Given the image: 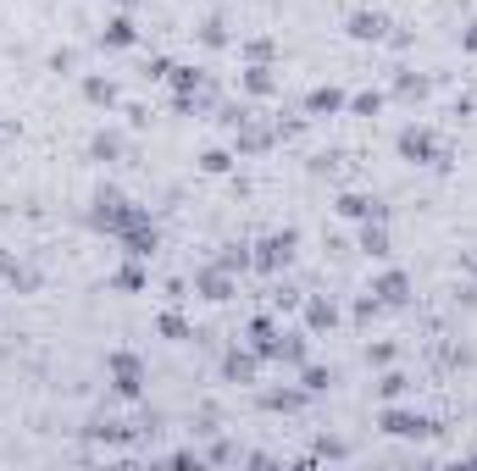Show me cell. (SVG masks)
Listing matches in <instances>:
<instances>
[{"mask_svg":"<svg viewBox=\"0 0 477 471\" xmlns=\"http://www.w3.org/2000/svg\"><path fill=\"white\" fill-rule=\"evenodd\" d=\"M333 106H339V94H333V89H317V94H311V111H333Z\"/></svg>","mask_w":477,"mask_h":471,"instance_id":"13","label":"cell"},{"mask_svg":"<svg viewBox=\"0 0 477 471\" xmlns=\"http://www.w3.org/2000/svg\"><path fill=\"white\" fill-rule=\"evenodd\" d=\"M311 327H333V305H322V300H311Z\"/></svg>","mask_w":477,"mask_h":471,"instance_id":"12","label":"cell"},{"mask_svg":"<svg viewBox=\"0 0 477 471\" xmlns=\"http://www.w3.org/2000/svg\"><path fill=\"white\" fill-rule=\"evenodd\" d=\"M399 150H405V156H427V150H433V139H427V133H416V128H405V133H399Z\"/></svg>","mask_w":477,"mask_h":471,"instance_id":"5","label":"cell"},{"mask_svg":"<svg viewBox=\"0 0 477 471\" xmlns=\"http://www.w3.org/2000/svg\"><path fill=\"white\" fill-rule=\"evenodd\" d=\"M289 249H294V233L266 238V244H261V261H266V266H278V261H289Z\"/></svg>","mask_w":477,"mask_h":471,"instance_id":"3","label":"cell"},{"mask_svg":"<svg viewBox=\"0 0 477 471\" xmlns=\"http://www.w3.org/2000/svg\"><path fill=\"white\" fill-rule=\"evenodd\" d=\"M350 34H355V39H378V34H383V22H378V17H355V22H350Z\"/></svg>","mask_w":477,"mask_h":471,"instance_id":"7","label":"cell"},{"mask_svg":"<svg viewBox=\"0 0 477 471\" xmlns=\"http://www.w3.org/2000/svg\"><path fill=\"white\" fill-rule=\"evenodd\" d=\"M361 244H366L372 255H383V249H389V233H383V228H366V233H361Z\"/></svg>","mask_w":477,"mask_h":471,"instance_id":"10","label":"cell"},{"mask_svg":"<svg viewBox=\"0 0 477 471\" xmlns=\"http://www.w3.org/2000/svg\"><path fill=\"white\" fill-rule=\"evenodd\" d=\"M339 211H344V217H366V211H372V205H366V200H361V194H344V200H339Z\"/></svg>","mask_w":477,"mask_h":471,"instance_id":"11","label":"cell"},{"mask_svg":"<svg viewBox=\"0 0 477 471\" xmlns=\"http://www.w3.org/2000/svg\"><path fill=\"white\" fill-rule=\"evenodd\" d=\"M250 89H255V94H266V89H272V78H266L261 67H250Z\"/></svg>","mask_w":477,"mask_h":471,"instance_id":"14","label":"cell"},{"mask_svg":"<svg viewBox=\"0 0 477 471\" xmlns=\"http://www.w3.org/2000/svg\"><path fill=\"white\" fill-rule=\"evenodd\" d=\"M383 433H394V438H422V433H433L422 416H411V410H389L383 416Z\"/></svg>","mask_w":477,"mask_h":471,"instance_id":"2","label":"cell"},{"mask_svg":"<svg viewBox=\"0 0 477 471\" xmlns=\"http://www.w3.org/2000/svg\"><path fill=\"white\" fill-rule=\"evenodd\" d=\"M200 289H206V300H228V277H222V272H206Z\"/></svg>","mask_w":477,"mask_h":471,"instance_id":"6","label":"cell"},{"mask_svg":"<svg viewBox=\"0 0 477 471\" xmlns=\"http://www.w3.org/2000/svg\"><path fill=\"white\" fill-rule=\"evenodd\" d=\"M106 366H111V377H117V393H128V399L139 393V383H145V372H139V361H134V355H122V349H117V355H111Z\"/></svg>","mask_w":477,"mask_h":471,"instance_id":"1","label":"cell"},{"mask_svg":"<svg viewBox=\"0 0 477 471\" xmlns=\"http://www.w3.org/2000/svg\"><path fill=\"white\" fill-rule=\"evenodd\" d=\"M378 294H383V300H405V277H399V272H389V277L378 283Z\"/></svg>","mask_w":477,"mask_h":471,"instance_id":"8","label":"cell"},{"mask_svg":"<svg viewBox=\"0 0 477 471\" xmlns=\"http://www.w3.org/2000/svg\"><path fill=\"white\" fill-rule=\"evenodd\" d=\"M228 377H255V361L250 355H228Z\"/></svg>","mask_w":477,"mask_h":471,"instance_id":"9","label":"cell"},{"mask_svg":"<svg viewBox=\"0 0 477 471\" xmlns=\"http://www.w3.org/2000/svg\"><path fill=\"white\" fill-rule=\"evenodd\" d=\"M106 45H134V22L128 17H111L106 22Z\"/></svg>","mask_w":477,"mask_h":471,"instance_id":"4","label":"cell"}]
</instances>
